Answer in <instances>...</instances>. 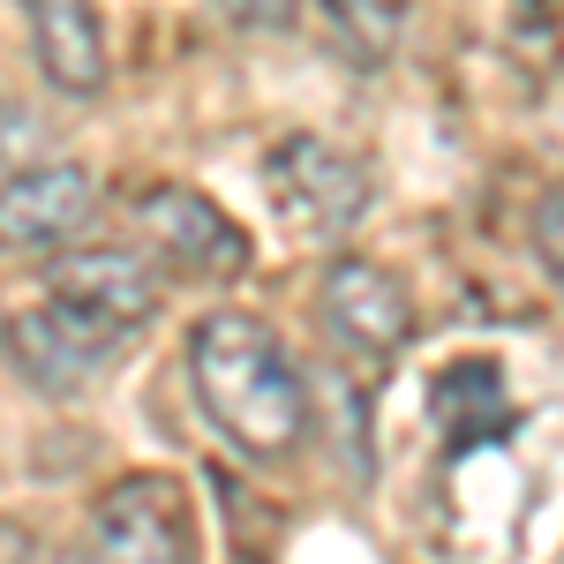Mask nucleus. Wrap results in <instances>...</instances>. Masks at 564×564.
I'll list each match as a JSON object with an SVG mask.
<instances>
[{
    "mask_svg": "<svg viewBox=\"0 0 564 564\" xmlns=\"http://www.w3.org/2000/svg\"><path fill=\"white\" fill-rule=\"evenodd\" d=\"M188 391L204 406L234 452L249 459H294L308 436V377L302 361L286 354V339L249 316V308H212L188 332Z\"/></svg>",
    "mask_w": 564,
    "mask_h": 564,
    "instance_id": "obj_1",
    "label": "nucleus"
},
{
    "mask_svg": "<svg viewBox=\"0 0 564 564\" xmlns=\"http://www.w3.org/2000/svg\"><path fill=\"white\" fill-rule=\"evenodd\" d=\"M263 196L302 241H347L369 212V159L332 135H286L263 159Z\"/></svg>",
    "mask_w": 564,
    "mask_h": 564,
    "instance_id": "obj_2",
    "label": "nucleus"
},
{
    "mask_svg": "<svg viewBox=\"0 0 564 564\" xmlns=\"http://www.w3.org/2000/svg\"><path fill=\"white\" fill-rule=\"evenodd\" d=\"M84 564H196V505L174 475H121L90 497Z\"/></svg>",
    "mask_w": 564,
    "mask_h": 564,
    "instance_id": "obj_3",
    "label": "nucleus"
},
{
    "mask_svg": "<svg viewBox=\"0 0 564 564\" xmlns=\"http://www.w3.org/2000/svg\"><path fill=\"white\" fill-rule=\"evenodd\" d=\"M135 218H143V234H151L159 263L181 271V279H204V286L241 279L249 257H257L249 234H241V218H226L212 196L188 188V181H159V188H143V196H135Z\"/></svg>",
    "mask_w": 564,
    "mask_h": 564,
    "instance_id": "obj_4",
    "label": "nucleus"
},
{
    "mask_svg": "<svg viewBox=\"0 0 564 564\" xmlns=\"http://www.w3.org/2000/svg\"><path fill=\"white\" fill-rule=\"evenodd\" d=\"M45 286H53V308L98 324L106 339L143 332V324L159 316V302H166L159 263L135 257V249H61L53 271H45Z\"/></svg>",
    "mask_w": 564,
    "mask_h": 564,
    "instance_id": "obj_5",
    "label": "nucleus"
},
{
    "mask_svg": "<svg viewBox=\"0 0 564 564\" xmlns=\"http://www.w3.org/2000/svg\"><path fill=\"white\" fill-rule=\"evenodd\" d=\"M316 324H324L332 347L391 361L414 339V302H406V286L377 257H332L324 279H316Z\"/></svg>",
    "mask_w": 564,
    "mask_h": 564,
    "instance_id": "obj_6",
    "label": "nucleus"
},
{
    "mask_svg": "<svg viewBox=\"0 0 564 564\" xmlns=\"http://www.w3.org/2000/svg\"><path fill=\"white\" fill-rule=\"evenodd\" d=\"M98 218V181L68 159L0 181V249H68Z\"/></svg>",
    "mask_w": 564,
    "mask_h": 564,
    "instance_id": "obj_7",
    "label": "nucleus"
},
{
    "mask_svg": "<svg viewBox=\"0 0 564 564\" xmlns=\"http://www.w3.org/2000/svg\"><path fill=\"white\" fill-rule=\"evenodd\" d=\"M0 347L15 354V369H23L39 391L68 399V391H84L90 377L113 361L121 339H106L98 324H84V316H68V308L39 302V308H23V316L8 324V339H0Z\"/></svg>",
    "mask_w": 564,
    "mask_h": 564,
    "instance_id": "obj_8",
    "label": "nucleus"
},
{
    "mask_svg": "<svg viewBox=\"0 0 564 564\" xmlns=\"http://www.w3.org/2000/svg\"><path fill=\"white\" fill-rule=\"evenodd\" d=\"M31 15V53H39V76L61 98H98L106 90V23L90 0H23Z\"/></svg>",
    "mask_w": 564,
    "mask_h": 564,
    "instance_id": "obj_9",
    "label": "nucleus"
},
{
    "mask_svg": "<svg viewBox=\"0 0 564 564\" xmlns=\"http://www.w3.org/2000/svg\"><path fill=\"white\" fill-rule=\"evenodd\" d=\"M324 23L354 68H384L406 39V0H324Z\"/></svg>",
    "mask_w": 564,
    "mask_h": 564,
    "instance_id": "obj_10",
    "label": "nucleus"
},
{
    "mask_svg": "<svg viewBox=\"0 0 564 564\" xmlns=\"http://www.w3.org/2000/svg\"><path fill=\"white\" fill-rule=\"evenodd\" d=\"M218 15H226L234 31H263V39H279V31H294L302 0H218Z\"/></svg>",
    "mask_w": 564,
    "mask_h": 564,
    "instance_id": "obj_11",
    "label": "nucleus"
},
{
    "mask_svg": "<svg viewBox=\"0 0 564 564\" xmlns=\"http://www.w3.org/2000/svg\"><path fill=\"white\" fill-rule=\"evenodd\" d=\"M0 564H45V542L31 520H8L0 512Z\"/></svg>",
    "mask_w": 564,
    "mask_h": 564,
    "instance_id": "obj_12",
    "label": "nucleus"
},
{
    "mask_svg": "<svg viewBox=\"0 0 564 564\" xmlns=\"http://www.w3.org/2000/svg\"><path fill=\"white\" fill-rule=\"evenodd\" d=\"M534 249H542V279H557V181L542 188V212H534Z\"/></svg>",
    "mask_w": 564,
    "mask_h": 564,
    "instance_id": "obj_13",
    "label": "nucleus"
}]
</instances>
